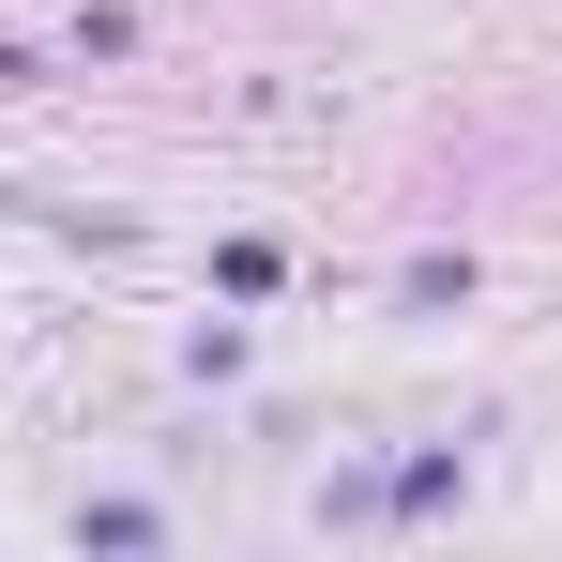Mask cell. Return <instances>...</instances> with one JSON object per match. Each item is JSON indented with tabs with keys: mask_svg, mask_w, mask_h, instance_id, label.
<instances>
[{
	"mask_svg": "<svg viewBox=\"0 0 562 562\" xmlns=\"http://www.w3.org/2000/svg\"><path fill=\"white\" fill-rule=\"evenodd\" d=\"M471 502V441H411V457H380V532H426V517H457Z\"/></svg>",
	"mask_w": 562,
	"mask_h": 562,
	"instance_id": "1",
	"label": "cell"
},
{
	"mask_svg": "<svg viewBox=\"0 0 562 562\" xmlns=\"http://www.w3.org/2000/svg\"><path fill=\"white\" fill-rule=\"evenodd\" d=\"M289 289V244L274 228H228V244H213V304H274Z\"/></svg>",
	"mask_w": 562,
	"mask_h": 562,
	"instance_id": "4",
	"label": "cell"
},
{
	"mask_svg": "<svg viewBox=\"0 0 562 562\" xmlns=\"http://www.w3.org/2000/svg\"><path fill=\"white\" fill-rule=\"evenodd\" d=\"M153 31H137V0H77V31H61V61H137Z\"/></svg>",
	"mask_w": 562,
	"mask_h": 562,
	"instance_id": "5",
	"label": "cell"
},
{
	"mask_svg": "<svg viewBox=\"0 0 562 562\" xmlns=\"http://www.w3.org/2000/svg\"><path fill=\"white\" fill-rule=\"evenodd\" d=\"M471 289H486V259H471V244H411V259H395V289H380V304H395V319H457Z\"/></svg>",
	"mask_w": 562,
	"mask_h": 562,
	"instance_id": "2",
	"label": "cell"
},
{
	"mask_svg": "<svg viewBox=\"0 0 562 562\" xmlns=\"http://www.w3.org/2000/svg\"><path fill=\"white\" fill-rule=\"evenodd\" d=\"M244 366H259V335H244V319H198V335H183V380H198V395H228Z\"/></svg>",
	"mask_w": 562,
	"mask_h": 562,
	"instance_id": "6",
	"label": "cell"
},
{
	"mask_svg": "<svg viewBox=\"0 0 562 562\" xmlns=\"http://www.w3.org/2000/svg\"><path fill=\"white\" fill-rule=\"evenodd\" d=\"M319 532H380V457H350V471H319Z\"/></svg>",
	"mask_w": 562,
	"mask_h": 562,
	"instance_id": "7",
	"label": "cell"
},
{
	"mask_svg": "<svg viewBox=\"0 0 562 562\" xmlns=\"http://www.w3.org/2000/svg\"><path fill=\"white\" fill-rule=\"evenodd\" d=\"M77 548H106V562L168 548V502H137V486H92V502H77Z\"/></svg>",
	"mask_w": 562,
	"mask_h": 562,
	"instance_id": "3",
	"label": "cell"
}]
</instances>
